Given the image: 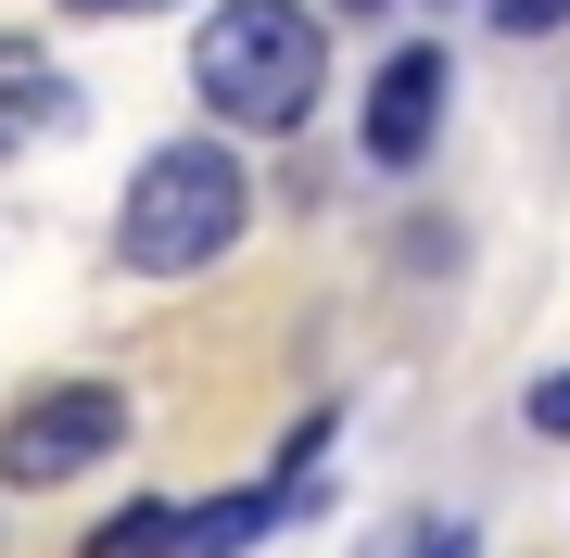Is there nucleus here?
<instances>
[{
  "mask_svg": "<svg viewBox=\"0 0 570 558\" xmlns=\"http://www.w3.org/2000/svg\"><path fill=\"white\" fill-rule=\"evenodd\" d=\"M190 89H204L216 127L279 140V127L317 115V89H330V39H317L305 0H216L204 39H190Z\"/></svg>",
  "mask_w": 570,
  "mask_h": 558,
  "instance_id": "1",
  "label": "nucleus"
},
{
  "mask_svg": "<svg viewBox=\"0 0 570 558\" xmlns=\"http://www.w3.org/2000/svg\"><path fill=\"white\" fill-rule=\"evenodd\" d=\"M242 216H254V178H242L228 140H153V166L127 178V204H115V267L190 280V267H216V254L242 242Z\"/></svg>",
  "mask_w": 570,
  "mask_h": 558,
  "instance_id": "2",
  "label": "nucleus"
},
{
  "mask_svg": "<svg viewBox=\"0 0 570 558\" xmlns=\"http://www.w3.org/2000/svg\"><path fill=\"white\" fill-rule=\"evenodd\" d=\"M115 444H127V393L115 381H51V393H26V407L0 419V482H13V496H51V482L102 470Z\"/></svg>",
  "mask_w": 570,
  "mask_h": 558,
  "instance_id": "3",
  "label": "nucleus"
},
{
  "mask_svg": "<svg viewBox=\"0 0 570 558\" xmlns=\"http://www.w3.org/2000/svg\"><path fill=\"white\" fill-rule=\"evenodd\" d=\"M444 89H456V63L431 51V39H406L367 77V166H431V127H444Z\"/></svg>",
  "mask_w": 570,
  "mask_h": 558,
  "instance_id": "4",
  "label": "nucleus"
},
{
  "mask_svg": "<svg viewBox=\"0 0 570 558\" xmlns=\"http://www.w3.org/2000/svg\"><path fill=\"white\" fill-rule=\"evenodd\" d=\"M305 508V482H254V496H204V508H165V558H242V546H266L279 520Z\"/></svg>",
  "mask_w": 570,
  "mask_h": 558,
  "instance_id": "5",
  "label": "nucleus"
},
{
  "mask_svg": "<svg viewBox=\"0 0 570 558\" xmlns=\"http://www.w3.org/2000/svg\"><path fill=\"white\" fill-rule=\"evenodd\" d=\"M51 127H77V89L51 77V51H39V39H0V153L51 140Z\"/></svg>",
  "mask_w": 570,
  "mask_h": 558,
  "instance_id": "6",
  "label": "nucleus"
},
{
  "mask_svg": "<svg viewBox=\"0 0 570 558\" xmlns=\"http://www.w3.org/2000/svg\"><path fill=\"white\" fill-rule=\"evenodd\" d=\"M89 558H165V496H140V508H115L102 533H89Z\"/></svg>",
  "mask_w": 570,
  "mask_h": 558,
  "instance_id": "7",
  "label": "nucleus"
},
{
  "mask_svg": "<svg viewBox=\"0 0 570 558\" xmlns=\"http://www.w3.org/2000/svg\"><path fill=\"white\" fill-rule=\"evenodd\" d=\"M520 419H532L546 444H570V369H546V381H532V393H520Z\"/></svg>",
  "mask_w": 570,
  "mask_h": 558,
  "instance_id": "8",
  "label": "nucleus"
},
{
  "mask_svg": "<svg viewBox=\"0 0 570 558\" xmlns=\"http://www.w3.org/2000/svg\"><path fill=\"white\" fill-rule=\"evenodd\" d=\"M494 26L508 39H546V26H570V0H494Z\"/></svg>",
  "mask_w": 570,
  "mask_h": 558,
  "instance_id": "9",
  "label": "nucleus"
},
{
  "mask_svg": "<svg viewBox=\"0 0 570 558\" xmlns=\"http://www.w3.org/2000/svg\"><path fill=\"white\" fill-rule=\"evenodd\" d=\"M63 13H89V26H127V13H165V0H63Z\"/></svg>",
  "mask_w": 570,
  "mask_h": 558,
  "instance_id": "10",
  "label": "nucleus"
},
{
  "mask_svg": "<svg viewBox=\"0 0 570 558\" xmlns=\"http://www.w3.org/2000/svg\"><path fill=\"white\" fill-rule=\"evenodd\" d=\"M406 558H469V533H419V546H406Z\"/></svg>",
  "mask_w": 570,
  "mask_h": 558,
  "instance_id": "11",
  "label": "nucleus"
},
{
  "mask_svg": "<svg viewBox=\"0 0 570 558\" xmlns=\"http://www.w3.org/2000/svg\"><path fill=\"white\" fill-rule=\"evenodd\" d=\"M343 13H381V0H343Z\"/></svg>",
  "mask_w": 570,
  "mask_h": 558,
  "instance_id": "12",
  "label": "nucleus"
}]
</instances>
